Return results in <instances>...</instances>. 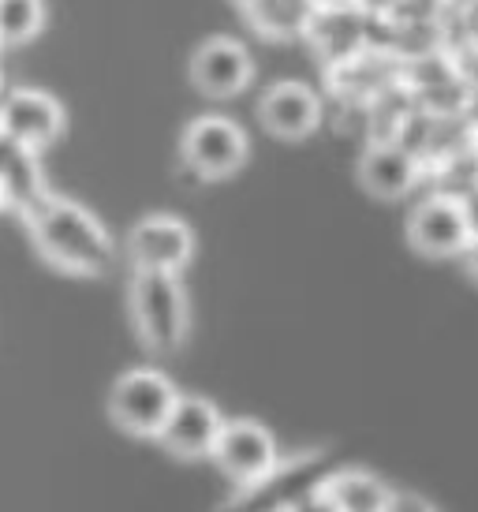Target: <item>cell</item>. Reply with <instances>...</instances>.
<instances>
[{"instance_id": "obj_1", "label": "cell", "mask_w": 478, "mask_h": 512, "mask_svg": "<svg viewBox=\"0 0 478 512\" xmlns=\"http://www.w3.org/2000/svg\"><path fill=\"white\" fill-rule=\"evenodd\" d=\"M30 228H34L38 251L57 270L79 273V277H98L113 262L109 232L98 225V217L90 210H83V206H75L68 199L42 202L30 217Z\"/></svg>"}, {"instance_id": "obj_2", "label": "cell", "mask_w": 478, "mask_h": 512, "mask_svg": "<svg viewBox=\"0 0 478 512\" xmlns=\"http://www.w3.org/2000/svg\"><path fill=\"white\" fill-rule=\"evenodd\" d=\"M131 318L146 348L176 352L187 337V296L180 277L169 273H135L131 281Z\"/></svg>"}, {"instance_id": "obj_3", "label": "cell", "mask_w": 478, "mask_h": 512, "mask_svg": "<svg viewBox=\"0 0 478 512\" xmlns=\"http://www.w3.org/2000/svg\"><path fill=\"white\" fill-rule=\"evenodd\" d=\"M176 385L157 374V370H127L124 378H116L109 393V415L124 434L135 438H157L172 404H176Z\"/></svg>"}, {"instance_id": "obj_4", "label": "cell", "mask_w": 478, "mask_h": 512, "mask_svg": "<svg viewBox=\"0 0 478 512\" xmlns=\"http://www.w3.org/2000/svg\"><path fill=\"white\" fill-rule=\"evenodd\" d=\"M329 475V456L303 453L292 464H277L266 479L243 486V494L225 512H292L299 501L318 494Z\"/></svg>"}, {"instance_id": "obj_5", "label": "cell", "mask_w": 478, "mask_h": 512, "mask_svg": "<svg viewBox=\"0 0 478 512\" xmlns=\"http://www.w3.org/2000/svg\"><path fill=\"white\" fill-rule=\"evenodd\" d=\"M183 161L202 180H228L247 161V135L225 116H198L183 131Z\"/></svg>"}, {"instance_id": "obj_6", "label": "cell", "mask_w": 478, "mask_h": 512, "mask_svg": "<svg viewBox=\"0 0 478 512\" xmlns=\"http://www.w3.org/2000/svg\"><path fill=\"white\" fill-rule=\"evenodd\" d=\"M127 255L135 262V273H169V277H176L195 255V236L180 217H142L127 236Z\"/></svg>"}, {"instance_id": "obj_7", "label": "cell", "mask_w": 478, "mask_h": 512, "mask_svg": "<svg viewBox=\"0 0 478 512\" xmlns=\"http://www.w3.org/2000/svg\"><path fill=\"white\" fill-rule=\"evenodd\" d=\"M213 460L236 486H251L277 468V441L254 419H232L221 427V438L213 445Z\"/></svg>"}, {"instance_id": "obj_8", "label": "cell", "mask_w": 478, "mask_h": 512, "mask_svg": "<svg viewBox=\"0 0 478 512\" xmlns=\"http://www.w3.org/2000/svg\"><path fill=\"white\" fill-rule=\"evenodd\" d=\"M408 243L426 258H449L467 251L471 225L464 214V199L434 195V199L419 202L408 217Z\"/></svg>"}, {"instance_id": "obj_9", "label": "cell", "mask_w": 478, "mask_h": 512, "mask_svg": "<svg viewBox=\"0 0 478 512\" xmlns=\"http://www.w3.org/2000/svg\"><path fill=\"white\" fill-rule=\"evenodd\" d=\"M254 60L236 38H206L191 57V83L206 98H232L251 83Z\"/></svg>"}, {"instance_id": "obj_10", "label": "cell", "mask_w": 478, "mask_h": 512, "mask_svg": "<svg viewBox=\"0 0 478 512\" xmlns=\"http://www.w3.org/2000/svg\"><path fill=\"white\" fill-rule=\"evenodd\" d=\"M221 427H225V419L217 412V404H210V400L202 397H176L157 441L169 453L183 456V460H195V456H213V445L221 438Z\"/></svg>"}, {"instance_id": "obj_11", "label": "cell", "mask_w": 478, "mask_h": 512, "mask_svg": "<svg viewBox=\"0 0 478 512\" xmlns=\"http://www.w3.org/2000/svg\"><path fill=\"white\" fill-rule=\"evenodd\" d=\"M0 124L27 150H42V146L57 143L64 131V109L57 98H49L45 90H15L8 94L4 109H0Z\"/></svg>"}, {"instance_id": "obj_12", "label": "cell", "mask_w": 478, "mask_h": 512, "mask_svg": "<svg viewBox=\"0 0 478 512\" xmlns=\"http://www.w3.org/2000/svg\"><path fill=\"white\" fill-rule=\"evenodd\" d=\"M258 116L262 128L273 131L277 139H307L322 120V101L303 83H277L262 94Z\"/></svg>"}, {"instance_id": "obj_13", "label": "cell", "mask_w": 478, "mask_h": 512, "mask_svg": "<svg viewBox=\"0 0 478 512\" xmlns=\"http://www.w3.org/2000/svg\"><path fill=\"white\" fill-rule=\"evenodd\" d=\"M419 165L400 143H374L359 161V180L374 199H404L415 187Z\"/></svg>"}, {"instance_id": "obj_14", "label": "cell", "mask_w": 478, "mask_h": 512, "mask_svg": "<svg viewBox=\"0 0 478 512\" xmlns=\"http://www.w3.org/2000/svg\"><path fill=\"white\" fill-rule=\"evenodd\" d=\"M322 498L333 512H385L393 490L370 471H333L322 483Z\"/></svg>"}, {"instance_id": "obj_15", "label": "cell", "mask_w": 478, "mask_h": 512, "mask_svg": "<svg viewBox=\"0 0 478 512\" xmlns=\"http://www.w3.org/2000/svg\"><path fill=\"white\" fill-rule=\"evenodd\" d=\"M45 27L42 0H0V45H23Z\"/></svg>"}, {"instance_id": "obj_16", "label": "cell", "mask_w": 478, "mask_h": 512, "mask_svg": "<svg viewBox=\"0 0 478 512\" xmlns=\"http://www.w3.org/2000/svg\"><path fill=\"white\" fill-rule=\"evenodd\" d=\"M385 512H437V509L426 498H419V494H393Z\"/></svg>"}, {"instance_id": "obj_17", "label": "cell", "mask_w": 478, "mask_h": 512, "mask_svg": "<svg viewBox=\"0 0 478 512\" xmlns=\"http://www.w3.org/2000/svg\"><path fill=\"white\" fill-rule=\"evenodd\" d=\"M464 214H467V225H471V240L478 236V191L471 199H464Z\"/></svg>"}, {"instance_id": "obj_18", "label": "cell", "mask_w": 478, "mask_h": 512, "mask_svg": "<svg viewBox=\"0 0 478 512\" xmlns=\"http://www.w3.org/2000/svg\"><path fill=\"white\" fill-rule=\"evenodd\" d=\"M464 255H467V266H471V273H475V277H478V236H475V240H471V243H467V251H464Z\"/></svg>"}, {"instance_id": "obj_19", "label": "cell", "mask_w": 478, "mask_h": 512, "mask_svg": "<svg viewBox=\"0 0 478 512\" xmlns=\"http://www.w3.org/2000/svg\"><path fill=\"white\" fill-rule=\"evenodd\" d=\"M236 4H243V8H254V4H262V0H236Z\"/></svg>"}]
</instances>
